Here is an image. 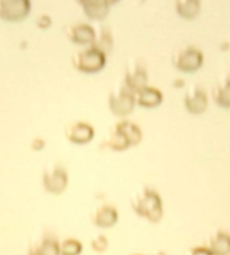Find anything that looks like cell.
<instances>
[{"label": "cell", "instance_id": "1", "mask_svg": "<svg viewBox=\"0 0 230 255\" xmlns=\"http://www.w3.org/2000/svg\"><path fill=\"white\" fill-rule=\"evenodd\" d=\"M131 208L137 216L150 223H159L163 218V201L161 196L151 188H144L131 201Z\"/></svg>", "mask_w": 230, "mask_h": 255}, {"label": "cell", "instance_id": "2", "mask_svg": "<svg viewBox=\"0 0 230 255\" xmlns=\"http://www.w3.org/2000/svg\"><path fill=\"white\" fill-rule=\"evenodd\" d=\"M143 133L134 123L122 121L114 126L109 136L105 139V146L112 151H125L142 142Z\"/></svg>", "mask_w": 230, "mask_h": 255}, {"label": "cell", "instance_id": "3", "mask_svg": "<svg viewBox=\"0 0 230 255\" xmlns=\"http://www.w3.org/2000/svg\"><path fill=\"white\" fill-rule=\"evenodd\" d=\"M107 56L96 47H89L76 53L72 57V64L76 70L87 75H93L105 68Z\"/></svg>", "mask_w": 230, "mask_h": 255}, {"label": "cell", "instance_id": "4", "mask_svg": "<svg viewBox=\"0 0 230 255\" xmlns=\"http://www.w3.org/2000/svg\"><path fill=\"white\" fill-rule=\"evenodd\" d=\"M69 184L68 171L62 164L56 163L44 172L43 187L51 195H61Z\"/></svg>", "mask_w": 230, "mask_h": 255}, {"label": "cell", "instance_id": "5", "mask_svg": "<svg viewBox=\"0 0 230 255\" xmlns=\"http://www.w3.org/2000/svg\"><path fill=\"white\" fill-rule=\"evenodd\" d=\"M136 105L135 93L126 87L118 88L110 93L109 108L117 116H127L133 112Z\"/></svg>", "mask_w": 230, "mask_h": 255}, {"label": "cell", "instance_id": "6", "mask_svg": "<svg viewBox=\"0 0 230 255\" xmlns=\"http://www.w3.org/2000/svg\"><path fill=\"white\" fill-rule=\"evenodd\" d=\"M174 67L181 72L192 73L198 71L203 64V54L199 48L189 46L180 51L173 60Z\"/></svg>", "mask_w": 230, "mask_h": 255}, {"label": "cell", "instance_id": "7", "mask_svg": "<svg viewBox=\"0 0 230 255\" xmlns=\"http://www.w3.org/2000/svg\"><path fill=\"white\" fill-rule=\"evenodd\" d=\"M31 11L28 0H0V18L6 22H20Z\"/></svg>", "mask_w": 230, "mask_h": 255}, {"label": "cell", "instance_id": "8", "mask_svg": "<svg viewBox=\"0 0 230 255\" xmlns=\"http://www.w3.org/2000/svg\"><path fill=\"white\" fill-rule=\"evenodd\" d=\"M124 85L134 93L147 85V70L141 61H131L126 70Z\"/></svg>", "mask_w": 230, "mask_h": 255}, {"label": "cell", "instance_id": "9", "mask_svg": "<svg viewBox=\"0 0 230 255\" xmlns=\"http://www.w3.org/2000/svg\"><path fill=\"white\" fill-rule=\"evenodd\" d=\"M65 136L69 142L75 144L89 143L94 136L93 127L84 122H76L69 124L65 128Z\"/></svg>", "mask_w": 230, "mask_h": 255}, {"label": "cell", "instance_id": "10", "mask_svg": "<svg viewBox=\"0 0 230 255\" xmlns=\"http://www.w3.org/2000/svg\"><path fill=\"white\" fill-rule=\"evenodd\" d=\"M118 212L116 207L105 204L98 207L91 216L92 224L99 228H110L117 224Z\"/></svg>", "mask_w": 230, "mask_h": 255}, {"label": "cell", "instance_id": "11", "mask_svg": "<svg viewBox=\"0 0 230 255\" xmlns=\"http://www.w3.org/2000/svg\"><path fill=\"white\" fill-rule=\"evenodd\" d=\"M184 107L192 115H200L204 113L208 107V97L203 89L194 87L184 97Z\"/></svg>", "mask_w": 230, "mask_h": 255}, {"label": "cell", "instance_id": "12", "mask_svg": "<svg viewBox=\"0 0 230 255\" xmlns=\"http://www.w3.org/2000/svg\"><path fill=\"white\" fill-rule=\"evenodd\" d=\"M85 16L92 20H102L108 16L110 5L113 1H106V0H80Z\"/></svg>", "mask_w": 230, "mask_h": 255}, {"label": "cell", "instance_id": "13", "mask_svg": "<svg viewBox=\"0 0 230 255\" xmlns=\"http://www.w3.org/2000/svg\"><path fill=\"white\" fill-rule=\"evenodd\" d=\"M69 39L71 42L80 45L93 44L96 41V31L89 24L80 23L72 26L69 31Z\"/></svg>", "mask_w": 230, "mask_h": 255}, {"label": "cell", "instance_id": "14", "mask_svg": "<svg viewBox=\"0 0 230 255\" xmlns=\"http://www.w3.org/2000/svg\"><path fill=\"white\" fill-rule=\"evenodd\" d=\"M135 100L136 104L144 108H154L161 105L163 100V93L154 87H144L139 91L135 92Z\"/></svg>", "mask_w": 230, "mask_h": 255}, {"label": "cell", "instance_id": "15", "mask_svg": "<svg viewBox=\"0 0 230 255\" xmlns=\"http://www.w3.org/2000/svg\"><path fill=\"white\" fill-rule=\"evenodd\" d=\"M31 252L35 255H60V242L52 234H46Z\"/></svg>", "mask_w": 230, "mask_h": 255}, {"label": "cell", "instance_id": "16", "mask_svg": "<svg viewBox=\"0 0 230 255\" xmlns=\"http://www.w3.org/2000/svg\"><path fill=\"white\" fill-rule=\"evenodd\" d=\"M208 249L212 255H230V234L223 230L217 232L211 237Z\"/></svg>", "mask_w": 230, "mask_h": 255}, {"label": "cell", "instance_id": "17", "mask_svg": "<svg viewBox=\"0 0 230 255\" xmlns=\"http://www.w3.org/2000/svg\"><path fill=\"white\" fill-rule=\"evenodd\" d=\"M176 13L184 19H194L200 13V2L198 0H180L175 2Z\"/></svg>", "mask_w": 230, "mask_h": 255}, {"label": "cell", "instance_id": "18", "mask_svg": "<svg viewBox=\"0 0 230 255\" xmlns=\"http://www.w3.org/2000/svg\"><path fill=\"white\" fill-rule=\"evenodd\" d=\"M213 100L221 108L230 109V79L225 81L213 90Z\"/></svg>", "mask_w": 230, "mask_h": 255}, {"label": "cell", "instance_id": "19", "mask_svg": "<svg viewBox=\"0 0 230 255\" xmlns=\"http://www.w3.org/2000/svg\"><path fill=\"white\" fill-rule=\"evenodd\" d=\"M82 250L83 245L77 238L69 237L60 242V255H80Z\"/></svg>", "mask_w": 230, "mask_h": 255}, {"label": "cell", "instance_id": "20", "mask_svg": "<svg viewBox=\"0 0 230 255\" xmlns=\"http://www.w3.org/2000/svg\"><path fill=\"white\" fill-rule=\"evenodd\" d=\"M91 46L98 48V50H100L102 53H105V54L112 51L114 46V39L110 31L107 30V28H104V30L100 32L99 38L96 39Z\"/></svg>", "mask_w": 230, "mask_h": 255}, {"label": "cell", "instance_id": "21", "mask_svg": "<svg viewBox=\"0 0 230 255\" xmlns=\"http://www.w3.org/2000/svg\"><path fill=\"white\" fill-rule=\"evenodd\" d=\"M108 246H109L108 238H107L105 235H102V234L92 238L91 249L93 252L99 253V254L104 253V252H106L107 249H108Z\"/></svg>", "mask_w": 230, "mask_h": 255}, {"label": "cell", "instance_id": "22", "mask_svg": "<svg viewBox=\"0 0 230 255\" xmlns=\"http://www.w3.org/2000/svg\"><path fill=\"white\" fill-rule=\"evenodd\" d=\"M187 255H212V253L208 249V246H195V248L190 249Z\"/></svg>", "mask_w": 230, "mask_h": 255}, {"label": "cell", "instance_id": "23", "mask_svg": "<svg viewBox=\"0 0 230 255\" xmlns=\"http://www.w3.org/2000/svg\"><path fill=\"white\" fill-rule=\"evenodd\" d=\"M36 24H38V26L39 28H42V30H46V28H48L51 26L52 24V19L50 16L47 15H42L38 19V22H36Z\"/></svg>", "mask_w": 230, "mask_h": 255}, {"label": "cell", "instance_id": "24", "mask_svg": "<svg viewBox=\"0 0 230 255\" xmlns=\"http://www.w3.org/2000/svg\"><path fill=\"white\" fill-rule=\"evenodd\" d=\"M45 146V141L43 138H35L33 139L32 142V149L35 150V151H40L43 150Z\"/></svg>", "mask_w": 230, "mask_h": 255}, {"label": "cell", "instance_id": "25", "mask_svg": "<svg viewBox=\"0 0 230 255\" xmlns=\"http://www.w3.org/2000/svg\"><path fill=\"white\" fill-rule=\"evenodd\" d=\"M154 255H166V253L163 252V251H159V252H157V253L154 254Z\"/></svg>", "mask_w": 230, "mask_h": 255}, {"label": "cell", "instance_id": "26", "mask_svg": "<svg viewBox=\"0 0 230 255\" xmlns=\"http://www.w3.org/2000/svg\"><path fill=\"white\" fill-rule=\"evenodd\" d=\"M27 255H35V254H34V253H32V252H31V251H30V253H28Z\"/></svg>", "mask_w": 230, "mask_h": 255}, {"label": "cell", "instance_id": "27", "mask_svg": "<svg viewBox=\"0 0 230 255\" xmlns=\"http://www.w3.org/2000/svg\"><path fill=\"white\" fill-rule=\"evenodd\" d=\"M133 255H144V254H133Z\"/></svg>", "mask_w": 230, "mask_h": 255}]
</instances>
